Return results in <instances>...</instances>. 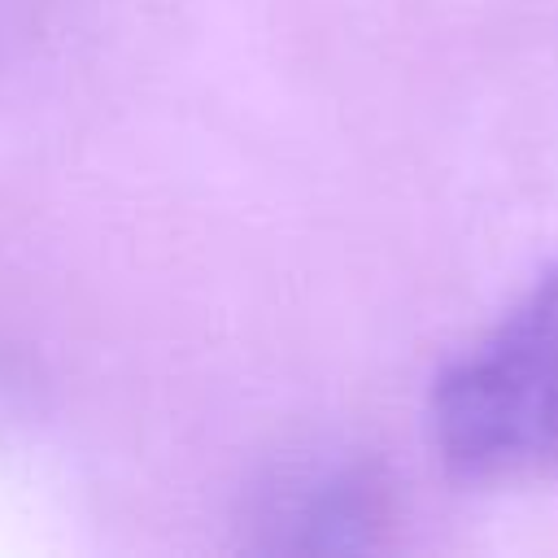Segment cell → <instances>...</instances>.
Listing matches in <instances>:
<instances>
[{"mask_svg":"<svg viewBox=\"0 0 558 558\" xmlns=\"http://www.w3.org/2000/svg\"><path fill=\"white\" fill-rule=\"evenodd\" d=\"M427 418L445 475L466 488L558 475V262L436 375Z\"/></svg>","mask_w":558,"mask_h":558,"instance_id":"cell-1","label":"cell"},{"mask_svg":"<svg viewBox=\"0 0 558 558\" xmlns=\"http://www.w3.org/2000/svg\"><path fill=\"white\" fill-rule=\"evenodd\" d=\"M262 527L279 549H366L388 527V484L366 466H336L283 484Z\"/></svg>","mask_w":558,"mask_h":558,"instance_id":"cell-2","label":"cell"}]
</instances>
